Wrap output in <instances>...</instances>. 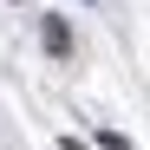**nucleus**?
<instances>
[{"label": "nucleus", "mask_w": 150, "mask_h": 150, "mask_svg": "<svg viewBox=\"0 0 150 150\" xmlns=\"http://www.w3.org/2000/svg\"><path fill=\"white\" fill-rule=\"evenodd\" d=\"M59 150H91V144H79V137H59Z\"/></svg>", "instance_id": "2"}, {"label": "nucleus", "mask_w": 150, "mask_h": 150, "mask_svg": "<svg viewBox=\"0 0 150 150\" xmlns=\"http://www.w3.org/2000/svg\"><path fill=\"white\" fill-rule=\"evenodd\" d=\"M39 33H46V52H52V59H72V33H65V20H59V13H46V20H39Z\"/></svg>", "instance_id": "1"}]
</instances>
